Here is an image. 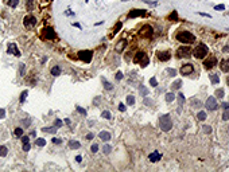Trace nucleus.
Segmentation results:
<instances>
[{
  "mask_svg": "<svg viewBox=\"0 0 229 172\" xmlns=\"http://www.w3.org/2000/svg\"><path fill=\"white\" fill-rule=\"evenodd\" d=\"M176 39L179 40L181 43L190 44V43H193L194 40H195V36H194L190 31H181V32H178V34H176Z\"/></svg>",
  "mask_w": 229,
  "mask_h": 172,
  "instance_id": "nucleus-1",
  "label": "nucleus"
},
{
  "mask_svg": "<svg viewBox=\"0 0 229 172\" xmlns=\"http://www.w3.org/2000/svg\"><path fill=\"white\" fill-rule=\"evenodd\" d=\"M207 54H209V49H207L206 44H202V43L198 44V46L193 50V55L197 58V59H203Z\"/></svg>",
  "mask_w": 229,
  "mask_h": 172,
  "instance_id": "nucleus-2",
  "label": "nucleus"
},
{
  "mask_svg": "<svg viewBox=\"0 0 229 172\" xmlns=\"http://www.w3.org/2000/svg\"><path fill=\"white\" fill-rule=\"evenodd\" d=\"M159 126H160V129H162V131H164V132H168V131L172 128V122H171L170 116H168V114L162 116V117L159 118Z\"/></svg>",
  "mask_w": 229,
  "mask_h": 172,
  "instance_id": "nucleus-3",
  "label": "nucleus"
},
{
  "mask_svg": "<svg viewBox=\"0 0 229 172\" xmlns=\"http://www.w3.org/2000/svg\"><path fill=\"white\" fill-rule=\"evenodd\" d=\"M191 55H193V51L187 46H182L176 50V58L178 59H186V58H190Z\"/></svg>",
  "mask_w": 229,
  "mask_h": 172,
  "instance_id": "nucleus-4",
  "label": "nucleus"
},
{
  "mask_svg": "<svg viewBox=\"0 0 229 172\" xmlns=\"http://www.w3.org/2000/svg\"><path fill=\"white\" fill-rule=\"evenodd\" d=\"M133 62H135V63H139L140 66L145 67L147 65H148V57H147V54L145 53L139 51V53H136L135 58H133Z\"/></svg>",
  "mask_w": 229,
  "mask_h": 172,
  "instance_id": "nucleus-5",
  "label": "nucleus"
},
{
  "mask_svg": "<svg viewBox=\"0 0 229 172\" xmlns=\"http://www.w3.org/2000/svg\"><path fill=\"white\" fill-rule=\"evenodd\" d=\"M139 35H140L141 38H151V36L154 35V30H152V27L151 26L144 24V26L139 30Z\"/></svg>",
  "mask_w": 229,
  "mask_h": 172,
  "instance_id": "nucleus-6",
  "label": "nucleus"
},
{
  "mask_svg": "<svg viewBox=\"0 0 229 172\" xmlns=\"http://www.w3.org/2000/svg\"><path fill=\"white\" fill-rule=\"evenodd\" d=\"M92 57H93V53L90 50H81L78 53V58L82 62H86V63H89V62L92 61Z\"/></svg>",
  "mask_w": 229,
  "mask_h": 172,
  "instance_id": "nucleus-7",
  "label": "nucleus"
},
{
  "mask_svg": "<svg viewBox=\"0 0 229 172\" xmlns=\"http://www.w3.org/2000/svg\"><path fill=\"white\" fill-rule=\"evenodd\" d=\"M23 24H24L26 28L31 30V28H32V27H35V24H36L35 16H32V15H27V16H24V19H23Z\"/></svg>",
  "mask_w": 229,
  "mask_h": 172,
  "instance_id": "nucleus-8",
  "label": "nucleus"
},
{
  "mask_svg": "<svg viewBox=\"0 0 229 172\" xmlns=\"http://www.w3.org/2000/svg\"><path fill=\"white\" fill-rule=\"evenodd\" d=\"M156 58H158L159 61L166 62V61H168V59L171 58V53H170V50H164V51H158V53H156Z\"/></svg>",
  "mask_w": 229,
  "mask_h": 172,
  "instance_id": "nucleus-9",
  "label": "nucleus"
},
{
  "mask_svg": "<svg viewBox=\"0 0 229 172\" xmlns=\"http://www.w3.org/2000/svg\"><path fill=\"white\" fill-rule=\"evenodd\" d=\"M217 65V58L216 57H209L207 59H205V62H203V67L205 69H213V67Z\"/></svg>",
  "mask_w": 229,
  "mask_h": 172,
  "instance_id": "nucleus-10",
  "label": "nucleus"
},
{
  "mask_svg": "<svg viewBox=\"0 0 229 172\" xmlns=\"http://www.w3.org/2000/svg\"><path fill=\"white\" fill-rule=\"evenodd\" d=\"M7 54H11V55H15V57H20V51H19L18 46L15 43H9L8 47H7Z\"/></svg>",
  "mask_w": 229,
  "mask_h": 172,
  "instance_id": "nucleus-11",
  "label": "nucleus"
},
{
  "mask_svg": "<svg viewBox=\"0 0 229 172\" xmlns=\"http://www.w3.org/2000/svg\"><path fill=\"white\" fill-rule=\"evenodd\" d=\"M147 11L144 9H131L128 13V18H137V16H145Z\"/></svg>",
  "mask_w": 229,
  "mask_h": 172,
  "instance_id": "nucleus-12",
  "label": "nucleus"
},
{
  "mask_svg": "<svg viewBox=\"0 0 229 172\" xmlns=\"http://www.w3.org/2000/svg\"><path fill=\"white\" fill-rule=\"evenodd\" d=\"M43 36L46 39H55V31L51 28V27H46L43 30Z\"/></svg>",
  "mask_w": 229,
  "mask_h": 172,
  "instance_id": "nucleus-13",
  "label": "nucleus"
},
{
  "mask_svg": "<svg viewBox=\"0 0 229 172\" xmlns=\"http://www.w3.org/2000/svg\"><path fill=\"white\" fill-rule=\"evenodd\" d=\"M217 100L216 97H209L206 100V108L209 109V110H214V109H217Z\"/></svg>",
  "mask_w": 229,
  "mask_h": 172,
  "instance_id": "nucleus-14",
  "label": "nucleus"
},
{
  "mask_svg": "<svg viewBox=\"0 0 229 172\" xmlns=\"http://www.w3.org/2000/svg\"><path fill=\"white\" fill-rule=\"evenodd\" d=\"M191 73H193V65H191V63H185V65L181 67V74L190 75Z\"/></svg>",
  "mask_w": 229,
  "mask_h": 172,
  "instance_id": "nucleus-15",
  "label": "nucleus"
},
{
  "mask_svg": "<svg viewBox=\"0 0 229 172\" xmlns=\"http://www.w3.org/2000/svg\"><path fill=\"white\" fill-rule=\"evenodd\" d=\"M125 46H127V42H125V40H124V39L119 40V42H117V44L114 46V51H116V53H121Z\"/></svg>",
  "mask_w": 229,
  "mask_h": 172,
  "instance_id": "nucleus-16",
  "label": "nucleus"
},
{
  "mask_svg": "<svg viewBox=\"0 0 229 172\" xmlns=\"http://www.w3.org/2000/svg\"><path fill=\"white\" fill-rule=\"evenodd\" d=\"M220 69H221V71L228 73V71H229V58H226V59H222V61L220 62Z\"/></svg>",
  "mask_w": 229,
  "mask_h": 172,
  "instance_id": "nucleus-17",
  "label": "nucleus"
},
{
  "mask_svg": "<svg viewBox=\"0 0 229 172\" xmlns=\"http://www.w3.org/2000/svg\"><path fill=\"white\" fill-rule=\"evenodd\" d=\"M160 157H162V155L158 153V151H155V152H152V153L148 156V159H150V161H152V163H156V161H159L160 160Z\"/></svg>",
  "mask_w": 229,
  "mask_h": 172,
  "instance_id": "nucleus-18",
  "label": "nucleus"
},
{
  "mask_svg": "<svg viewBox=\"0 0 229 172\" xmlns=\"http://www.w3.org/2000/svg\"><path fill=\"white\" fill-rule=\"evenodd\" d=\"M222 109H224V113H222V120L226 121L229 120V105L228 104H222Z\"/></svg>",
  "mask_w": 229,
  "mask_h": 172,
  "instance_id": "nucleus-19",
  "label": "nucleus"
},
{
  "mask_svg": "<svg viewBox=\"0 0 229 172\" xmlns=\"http://www.w3.org/2000/svg\"><path fill=\"white\" fill-rule=\"evenodd\" d=\"M98 136H100V139H101L102 141H109V140H110V133L105 132V131H104V132H100Z\"/></svg>",
  "mask_w": 229,
  "mask_h": 172,
  "instance_id": "nucleus-20",
  "label": "nucleus"
},
{
  "mask_svg": "<svg viewBox=\"0 0 229 172\" xmlns=\"http://www.w3.org/2000/svg\"><path fill=\"white\" fill-rule=\"evenodd\" d=\"M34 4H35V0H26V7L28 11L34 9Z\"/></svg>",
  "mask_w": 229,
  "mask_h": 172,
  "instance_id": "nucleus-21",
  "label": "nucleus"
},
{
  "mask_svg": "<svg viewBox=\"0 0 229 172\" xmlns=\"http://www.w3.org/2000/svg\"><path fill=\"white\" fill-rule=\"evenodd\" d=\"M51 74H53L54 77H58V75H61V69H59V66H54L53 69H51Z\"/></svg>",
  "mask_w": 229,
  "mask_h": 172,
  "instance_id": "nucleus-22",
  "label": "nucleus"
},
{
  "mask_svg": "<svg viewBox=\"0 0 229 172\" xmlns=\"http://www.w3.org/2000/svg\"><path fill=\"white\" fill-rule=\"evenodd\" d=\"M190 104L193 105L194 109H198V108H201V101L195 100V98H194V100H191V101H190Z\"/></svg>",
  "mask_w": 229,
  "mask_h": 172,
  "instance_id": "nucleus-23",
  "label": "nucleus"
},
{
  "mask_svg": "<svg viewBox=\"0 0 229 172\" xmlns=\"http://www.w3.org/2000/svg\"><path fill=\"white\" fill-rule=\"evenodd\" d=\"M7 153H8V149H7V147L0 145V156H1V157H4V156H7Z\"/></svg>",
  "mask_w": 229,
  "mask_h": 172,
  "instance_id": "nucleus-24",
  "label": "nucleus"
},
{
  "mask_svg": "<svg viewBox=\"0 0 229 172\" xmlns=\"http://www.w3.org/2000/svg\"><path fill=\"white\" fill-rule=\"evenodd\" d=\"M69 147H70L71 149H78L79 147H81V144L78 141H70L69 143Z\"/></svg>",
  "mask_w": 229,
  "mask_h": 172,
  "instance_id": "nucleus-25",
  "label": "nucleus"
},
{
  "mask_svg": "<svg viewBox=\"0 0 229 172\" xmlns=\"http://www.w3.org/2000/svg\"><path fill=\"white\" fill-rule=\"evenodd\" d=\"M210 81H211V84H218V82H220V78H218V75L217 74H211L210 75Z\"/></svg>",
  "mask_w": 229,
  "mask_h": 172,
  "instance_id": "nucleus-26",
  "label": "nucleus"
},
{
  "mask_svg": "<svg viewBox=\"0 0 229 172\" xmlns=\"http://www.w3.org/2000/svg\"><path fill=\"white\" fill-rule=\"evenodd\" d=\"M121 26H123V24H121V22H119V23H117V24H116V27H114V30H113V34L110 35V38H112V36H113V35H116V34L119 32V31H120V28H121Z\"/></svg>",
  "mask_w": 229,
  "mask_h": 172,
  "instance_id": "nucleus-27",
  "label": "nucleus"
},
{
  "mask_svg": "<svg viewBox=\"0 0 229 172\" xmlns=\"http://www.w3.org/2000/svg\"><path fill=\"white\" fill-rule=\"evenodd\" d=\"M43 132H47V133L54 135V133L57 132V128H55V126H51V128H43Z\"/></svg>",
  "mask_w": 229,
  "mask_h": 172,
  "instance_id": "nucleus-28",
  "label": "nucleus"
},
{
  "mask_svg": "<svg viewBox=\"0 0 229 172\" xmlns=\"http://www.w3.org/2000/svg\"><path fill=\"white\" fill-rule=\"evenodd\" d=\"M197 118H198L199 121H203V120L206 118V113H205V112H199L198 114H197Z\"/></svg>",
  "mask_w": 229,
  "mask_h": 172,
  "instance_id": "nucleus-29",
  "label": "nucleus"
},
{
  "mask_svg": "<svg viewBox=\"0 0 229 172\" xmlns=\"http://www.w3.org/2000/svg\"><path fill=\"white\" fill-rule=\"evenodd\" d=\"M13 133H15V136H16V137H20V136H23V129L22 128H16L15 131H13Z\"/></svg>",
  "mask_w": 229,
  "mask_h": 172,
  "instance_id": "nucleus-30",
  "label": "nucleus"
},
{
  "mask_svg": "<svg viewBox=\"0 0 229 172\" xmlns=\"http://www.w3.org/2000/svg\"><path fill=\"white\" fill-rule=\"evenodd\" d=\"M127 104H128V105H133V104H135V97H133V96H128V97H127Z\"/></svg>",
  "mask_w": 229,
  "mask_h": 172,
  "instance_id": "nucleus-31",
  "label": "nucleus"
},
{
  "mask_svg": "<svg viewBox=\"0 0 229 172\" xmlns=\"http://www.w3.org/2000/svg\"><path fill=\"white\" fill-rule=\"evenodd\" d=\"M19 4V0H8V5L9 7H16V5Z\"/></svg>",
  "mask_w": 229,
  "mask_h": 172,
  "instance_id": "nucleus-32",
  "label": "nucleus"
},
{
  "mask_svg": "<svg viewBox=\"0 0 229 172\" xmlns=\"http://www.w3.org/2000/svg\"><path fill=\"white\" fill-rule=\"evenodd\" d=\"M216 97H218V98L224 97V90H222V89H217L216 90Z\"/></svg>",
  "mask_w": 229,
  "mask_h": 172,
  "instance_id": "nucleus-33",
  "label": "nucleus"
},
{
  "mask_svg": "<svg viewBox=\"0 0 229 172\" xmlns=\"http://www.w3.org/2000/svg\"><path fill=\"white\" fill-rule=\"evenodd\" d=\"M36 145H38V147H44V145H46L44 139H38V140H36Z\"/></svg>",
  "mask_w": 229,
  "mask_h": 172,
  "instance_id": "nucleus-34",
  "label": "nucleus"
},
{
  "mask_svg": "<svg viewBox=\"0 0 229 172\" xmlns=\"http://www.w3.org/2000/svg\"><path fill=\"white\" fill-rule=\"evenodd\" d=\"M27 94H28V92H27V90H24V92H22V94H20V102H24V101H26Z\"/></svg>",
  "mask_w": 229,
  "mask_h": 172,
  "instance_id": "nucleus-35",
  "label": "nucleus"
},
{
  "mask_svg": "<svg viewBox=\"0 0 229 172\" xmlns=\"http://www.w3.org/2000/svg\"><path fill=\"white\" fill-rule=\"evenodd\" d=\"M172 100H174V94H172V93H167V94H166V101L171 102Z\"/></svg>",
  "mask_w": 229,
  "mask_h": 172,
  "instance_id": "nucleus-36",
  "label": "nucleus"
},
{
  "mask_svg": "<svg viewBox=\"0 0 229 172\" xmlns=\"http://www.w3.org/2000/svg\"><path fill=\"white\" fill-rule=\"evenodd\" d=\"M102 117H104V118H106V120H109L110 118V113H109V112H108V110H104V112H102Z\"/></svg>",
  "mask_w": 229,
  "mask_h": 172,
  "instance_id": "nucleus-37",
  "label": "nucleus"
},
{
  "mask_svg": "<svg viewBox=\"0 0 229 172\" xmlns=\"http://www.w3.org/2000/svg\"><path fill=\"white\" fill-rule=\"evenodd\" d=\"M181 85H182L181 81H176V82L172 84V89H179V88H181Z\"/></svg>",
  "mask_w": 229,
  "mask_h": 172,
  "instance_id": "nucleus-38",
  "label": "nucleus"
},
{
  "mask_svg": "<svg viewBox=\"0 0 229 172\" xmlns=\"http://www.w3.org/2000/svg\"><path fill=\"white\" fill-rule=\"evenodd\" d=\"M30 148H31L30 143H24V144H23V151H26V152H28V151H30Z\"/></svg>",
  "mask_w": 229,
  "mask_h": 172,
  "instance_id": "nucleus-39",
  "label": "nucleus"
},
{
  "mask_svg": "<svg viewBox=\"0 0 229 172\" xmlns=\"http://www.w3.org/2000/svg\"><path fill=\"white\" fill-rule=\"evenodd\" d=\"M104 88H105L106 90H110V89H112V85H110L109 82H108V81L104 80Z\"/></svg>",
  "mask_w": 229,
  "mask_h": 172,
  "instance_id": "nucleus-40",
  "label": "nucleus"
},
{
  "mask_svg": "<svg viewBox=\"0 0 229 172\" xmlns=\"http://www.w3.org/2000/svg\"><path fill=\"white\" fill-rule=\"evenodd\" d=\"M110 149H112V147H110V145H104V153H105V155L109 153Z\"/></svg>",
  "mask_w": 229,
  "mask_h": 172,
  "instance_id": "nucleus-41",
  "label": "nucleus"
},
{
  "mask_svg": "<svg viewBox=\"0 0 229 172\" xmlns=\"http://www.w3.org/2000/svg\"><path fill=\"white\" fill-rule=\"evenodd\" d=\"M97 149H98V145H97V144H93V145L90 147V151H92L93 153H96Z\"/></svg>",
  "mask_w": 229,
  "mask_h": 172,
  "instance_id": "nucleus-42",
  "label": "nucleus"
},
{
  "mask_svg": "<svg viewBox=\"0 0 229 172\" xmlns=\"http://www.w3.org/2000/svg\"><path fill=\"white\" fill-rule=\"evenodd\" d=\"M178 101H179V104H183V102H185V98H183V94H179V96H178Z\"/></svg>",
  "mask_w": 229,
  "mask_h": 172,
  "instance_id": "nucleus-43",
  "label": "nucleus"
},
{
  "mask_svg": "<svg viewBox=\"0 0 229 172\" xmlns=\"http://www.w3.org/2000/svg\"><path fill=\"white\" fill-rule=\"evenodd\" d=\"M53 143L58 145V144H62V140H61V139H57V137H54V139H53Z\"/></svg>",
  "mask_w": 229,
  "mask_h": 172,
  "instance_id": "nucleus-44",
  "label": "nucleus"
},
{
  "mask_svg": "<svg viewBox=\"0 0 229 172\" xmlns=\"http://www.w3.org/2000/svg\"><path fill=\"white\" fill-rule=\"evenodd\" d=\"M77 110L79 112V113H81V114H86V110H85V109H82V108H79V106H77Z\"/></svg>",
  "mask_w": 229,
  "mask_h": 172,
  "instance_id": "nucleus-45",
  "label": "nucleus"
},
{
  "mask_svg": "<svg viewBox=\"0 0 229 172\" xmlns=\"http://www.w3.org/2000/svg\"><path fill=\"white\" fill-rule=\"evenodd\" d=\"M22 141H23V144H24V143H30V137H28V136H23Z\"/></svg>",
  "mask_w": 229,
  "mask_h": 172,
  "instance_id": "nucleus-46",
  "label": "nucleus"
},
{
  "mask_svg": "<svg viewBox=\"0 0 229 172\" xmlns=\"http://www.w3.org/2000/svg\"><path fill=\"white\" fill-rule=\"evenodd\" d=\"M4 117H5V110L0 108V118H4Z\"/></svg>",
  "mask_w": 229,
  "mask_h": 172,
  "instance_id": "nucleus-47",
  "label": "nucleus"
},
{
  "mask_svg": "<svg viewBox=\"0 0 229 172\" xmlns=\"http://www.w3.org/2000/svg\"><path fill=\"white\" fill-rule=\"evenodd\" d=\"M24 70H26V67H24V65H20V75H24Z\"/></svg>",
  "mask_w": 229,
  "mask_h": 172,
  "instance_id": "nucleus-48",
  "label": "nucleus"
},
{
  "mask_svg": "<svg viewBox=\"0 0 229 172\" xmlns=\"http://www.w3.org/2000/svg\"><path fill=\"white\" fill-rule=\"evenodd\" d=\"M203 132H205V133H210L211 128H210V126H203Z\"/></svg>",
  "mask_w": 229,
  "mask_h": 172,
  "instance_id": "nucleus-49",
  "label": "nucleus"
},
{
  "mask_svg": "<svg viewBox=\"0 0 229 172\" xmlns=\"http://www.w3.org/2000/svg\"><path fill=\"white\" fill-rule=\"evenodd\" d=\"M54 125H55V126H62V121H61V120H55Z\"/></svg>",
  "mask_w": 229,
  "mask_h": 172,
  "instance_id": "nucleus-50",
  "label": "nucleus"
},
{
  "mask_svg": "<svg viewBox=\"0 0 229 172\" xmlns=\"http://www.w3.org/2000/svg\"><path fill=\"white\" fill-rule=\"evenodd\" d=\"M119 110H120V112H124V110H125V106H124V104H119Z\"/></svg>",
  "mask_w": 229,
  "mask_h": 172,
  "instance_id": "nucleus-51",
  "label": "nucleus"
},
{
  "mask_svg": "<svg viewBox=\"0 0 229 172\" xmlns=\"http://www.w3.org/2000/svg\"><path fill=\"white\" fill-rule=\"evenodd\" d=\"M121 78H123V74H121V71H119V73H117V74H116V80H121Z\"/></svg>",
  "mask_w": 229,
  "mask_h": 172,
  "instance_id": "nucleus-52",
  "label": "nucleus"
},
{
  "mask_svg": "<svg viewBox=\"0 0 229 172\" xmlns=\"http://www.w3.org/2000/svg\"><path fill=\"white\" fill-rule=\"evenodd\" d=\"M225 7H224V4H218V5H216V7H214V9H217V11H218V9H224Z\"/></svg>",
  "mask_w": 229,
  "mask_h": 172,
  "instance_id": "nucleus-53",
  "label": "nucleus"
},
{
  "mask_svg": "<svg viewBox=\"0 0 229 172\" xmlns=\"http://www.w3.org/2000/svg\"><path fill=\"white\" fill-rule=\"evenodd\" d=\"M150 84L152 85V86H156V80H155V78H151V80H150Z\"/></svg>",
  "mask_w": 229,
  "mask_h": 172,
  "instance_id": "nucleus-54",
  "label": "nucleus"
},
{
  "mask_svg": "<svg viewBox=\"0 0 229 172\" xmlns=\"http://www.w3.org/2000/svg\"><path fill=\"white\" fill-rule=\"evenodd\" d=\"M86 139H88V140H92V139H93V133H88V135H86Z\"/></svg>",
  "mask_w": 229,
  "mask_h": 172,
  "instance_id": "nucleus-55",
  "label": "nucleus"
},
{
  "mask_svg": "<svg viewBox=\"0 0 229 172\" xmlns=\"http://www.w3.org/2000/svg\"><path fill=\"white\" fill-rule=\"evenodd\" d=\"M170 19H176V12L174 11V12L171 13V16H170Z\"/></svg>",
  "mask_w": 229,
  "mask_h": 172,
  "instance_id": "nucleus-56",
  "label": "nucleus"
},
{
  "mask_svg": "<svg viewBox=\"0 0 229 172\" xmlns=\"http://www.w3.org/2000/svg\"><path fill=\"white\" fill-rule=\"evenodd\" d=\"M31 124V120L28 118V120H24V125H30Z\"/></svg>",
  "mask_w": 229,
  "mask_h": 172,
  "instance_id": "nucleus-57",
  "label": "nucleus"
},
{
  "mask_svg": "<svg viewBox=\"0 0 229 172\" xmlns=\"http://www.w3.org/2000/svg\"><path fill=\"white\" fill-rule=\"evenodd\" d=\"M168 73H170L171 75H175V70H172V69H170V70H168Z\"/></svg>",
  "mask_w": 229,
  "mask_h": 172,
  "instance_id": "nucleus-58",
  "label": "nucleus"
},
{
  "mask_svg": "<svg viewBox=\"0 0 229 172\" xmlns=\"http://www.w3.org/2000/svg\"><path fill=\"white\" fill-rule=\"evenodd\" d=\"M75 161H78L79 163V161H81V156H77V157H75Z\"/></svg>",
  "mask_w": 229,
  "mask_h": 172,
  "instance_id": "nucleus-59",
  "label": "nucleus"
},
{
  "mask_svg": "<svg viewBox=\"0 0 229 172\" xmlns=\"http://www.w3.org/2000/svg\"><path fill=\"white\" fill-rule=\"evenodd\" d=\"M73 26H74V27H77V28H81V26H79L78 23H74V24H73Z\"/></svg>",
  "mask_w": 229,
  "mask_h": 172,
  "instance_id": "nucleus-60",
  "label": "nucleus"
},
{
  "mask_svg": "<svg viewBox=\"0 0 229 172\" xmlns=\"http://www.w3.org/2000/svg\"><path fill=\"white\" fill-rule=\"evenodd\" d=\"M224 51H229V46H226V47H224Z\"/></svg>",
  "mask_w": 229,
  "mask_h": 172,
  "instance_id": "nucleus-61",
  "label": "nucleus"
},
{
  "mask_svg": "<svg viewBox=\"0 0 229 172\" xmlns=\"http://www.w3.org/2000/svg\"><path fill=\"white\" fill-rule=\"evenodd\" d=\"M226 82H228V86H229V77H228V78H226Z\"/></svg>",
  "mask_w": 229,
  "mask_h": 172,
  "instance_id": "nucleus-62",
  "label": "nucleus"
},
{
  "mask_svg": "<svg viewBox=\"0 0 229 172\" xmlns=\"http://www.w3.org/2000/svg\"><path fill=\"white\" fill-rule=\"evenodd\" d=\"M85 1H86V3H88V1H89V0H85Z\"/></svg>",
  "mask_w": 229,
  "mask_h": 172,
  "instance_id": "nucleus-63",
  "label": "nucleus"
},
{
  "mask_svg": "<svg viewBox=\"0 0 229 172\" xmlns=\"http://www.w3.org/2000/svg\"><path fill=\"white\" fill-rule=\"evenodd\" d=\"M124 1H125V0H124Z\"/></svg>",
  "mask_w": 229,
  "mask_h": 172,
  "instance_id": "nucleus-64",
  "label": "nucleus"
}]
</instances>
